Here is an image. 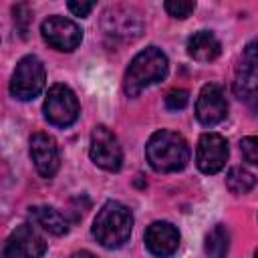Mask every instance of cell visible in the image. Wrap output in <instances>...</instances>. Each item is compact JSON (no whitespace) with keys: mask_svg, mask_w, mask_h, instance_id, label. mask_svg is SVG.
Instances as JSON below:
<instances>
[{"mask_svg":"<svg viewBox=\"0 0 258 258\" xmlns=\"http://www.w3.org/2000/svg\"><path fill=\"white\" fill-rule=\"evenodd\" d=\"M133 230V214L121 202L109 200L97 212L93 222V236L105 248H121Z\"/></svg>","mask_w":258,"mask_h":258,"instance_id":"3957f363","label":"cell"},{"mask_svg":"<svg viewBox=\"0 0 258 258\" xmlns=\"http://www.w3.org/2000/svg\"><path fill=\"white\" fill-rule=\"evenodd\" d=\"M69 6V10L75 14V16H87L91 10H93V2H69L67 4Z\"/></svg>","mask_w":258,"mask_h":258,"instance_id":"7402d4cb","label":"cell"},{"mask_svg":"<svg viewBox=\"0 0 258 258\" xmlns=\"http://www.w3.org/2000/svg\"><path fill=\"white\" fill-rule=\"evenodd\" d=\"M189 101V93L185 89H171L165 97V107L169 111H181Z\"/></svg>","mask_w":258,"mask_h":258,"instance_id":"d6986e66","label":"cell"},{"mask_svg":"<svg viewBox=\"0 0 258 258\" xmlns=\"http://www.w3.org/2000/svg\"><path fill=\"white\" fill-rule=\"evenodd\" d=\"M145 246L153 256L167 258L179 246V232L169 222H153L145 230Z\"/></svg>","mask_w":258,"mask_h":258,"instance_id":"4fadbf2b","label":"cell"},{"mask_svg":"<svg viewBox=\"0 0 258 258\" xmlns=\"http://www.w3.org/2000/svg\"><path fill=\"white\" fill-rule=\"evenodd\" d=\"M254 185H256V177L246 167H232L226 175V187L236 196L248 194Z\"/></svg>","mask_w":258,"mask_h":258,"instance_id":"e0dca14e","label":"cell"},{"mask_svg":"<svg viewBox=\"0 0 258 258\" xmlns=\"http://www.w3.org/2000/svg\"><path fill=\"white\" fill-rule=\"evenodd\" d=\"M89 155L95 165L105 171H119L123 163V151L115 133H111L105 125H97L91 133Z\"/></svg>","mask_w":258,"mask_h":258,"instance_id":"8992f818","label":"cell"},{"mask_svg":"<svg viewBox=\"0 0 258 258\" xmlns=\"http://www.w3.org/2000/svg\"><path fill=\"white\" fill-rule=\"evenodd\" d=\"M187 54L198 62H212L220 56L222 44L210 30H198L187 38Z\"/></svg>","mask_w":258,"mask_h":258,"instance_id":"5bb4252c","label":"cell"},{"mask_svg":"<svg viewBox=\"0 0 258 258\" xmlns=\"http://www.w3.org/2000/svg\"><path fill=\"white\" fill-rule=\"evenodd\" d=\"M141 18L135 10L125 6H113L103 14V30L111 38H119L123 42L135 40L141 34Z\"/></svg>","mask_w":258,"mask_h":258,"instance_id":"9c48e42d","label":"cell"},{"mask_svg":"<svg viewBox=\"0 0 258 258\" xmlns=\"http://www.w3.org/2000/svg\"><path fill=\"white\" fill-rule=\"evenodd\" d=\"M228 113V101L224 89L216 83H208L202 87L196 101V117L202 125H216Z\"/></svg>","mask_w":258,"mask_h":258,"instance_id":"8fae6325","label":"cell"},{"mask_svg":"<svg viewBox=\"0 0 258 258\" xmlns=\"http://www.w3.org/2000/svg\"><path fill=\"white\" fill-rule=\"evenodd\" d=\"M46 252L44 238L30 226L20 224L4 244V258H42Z\"/></svg>","mask_w":258,"mask_h":258,"instance_id":"ba28073f","label":"cell"},{"mask_svg":"<svg viewBox=\"0 0 258 258\" xmlns=\"http://www.w3.org/2000/svg\"><path fill=\"white\" fill-rule=\"evenodd\" d=\"M254 258H258V250H256V254H254Z\"/></svg>","mask_w":258,"mask_h":258,"instance_id":"cb8c5ba5","label":"cell"},{"mask_svg":"<svg viewBox=\"0 0 258 258\" xmlns=\"http://www.w3.org/2000/svg\"><path fill=\"white\" fill-rule=\"evenodd\" d=\"M28 218L32 220V224L40 226L52 236H62L69 232V222L64 220V216L50 206H30Z\"/></svg>","mask_w":258,"mask_h":258,"instance_id":"9a60e30c","label":"cell"},{"mask_svg":"<svg viewBox=\"0 0 258 258\" xmlns=\"http://www.w3.org/2000/svg\"><path fill=\"white\" fill-rule=\"evenodd\" d=\"M71 258H97L93 252H89V250H79V252H75Z\"/></svg>","mask_w":258,"mask_h":258,"instance_id":"603a6c76","label":"cell"},{"mask_svg":"<svg viewBox=\"0 0 258 258\" xmlns=\"http://www.w3.org/2000/svg\"><path fill=\"white\" fill-rule=\"evenodd\" d=\"M196 4L189 2V0H167L165 2V10L173 16V18H187L191 12H194Z\"/></svg>","mask_w":258,"mask_h":258,"instance_id":"ac0fdd59","label":"cell"},{"mask_svg":"<svg viewBox=\"0 0 258 258\" xmlns=\"http://www.w3.org/2000/svg\"><path fill=\"white\" fill-rule=\"evenodd\" d=\"M145 157L155 171L173 173L187 165L189 145L179 133L169 129H159L149 137L145 145Z\"/></svg>","mask_w":258,"mask_h":258,"instance_id":"6da1fadb","label":"cell"},{"mask_svg":"<svg viewBox=\"0 0 258 258\" xmlns=\"http://www.w3.org/2000/svg\"><path fill=\"white\" fill-rule=\"evenodd\" d=\"M244 69H248V71L258 69V36L254 40H250L244 48Z\"/></svg>","mask_w":258,"mask_h":258,"instance_id":"44dd1931","label":"cell"},{"mask_svg":"<svg viewBox=\"0 0 258 258\" xmlns=\"http://www.w3.org/2000/svg\"><path fill=\"white\" fill-rule=\"evenodd\" d=\"M240 151L248 163L258 165V137H244L240 141Z\"/></svg>","mask_w":258,"mask_h":258,"instance_id":"ffe728a7","label":"cell"},{"mask_svg":"<svg viewBox=\"0 0 258 258\" xmlns=\"http://www.w3.org/2000/svg\"><path fill=\"white\" fill-rule=\"evenodd\" d=\"M206 256L208 258H226L228 250H230V234L228 228L224 224H216L208 236H206Z\"/></svg>","mask_w":258,"mask_h":258,"instance_id":"2e32d148","label":"cell"},{"mask_svg":"<svg viewBox=\"0 0 258 258\" xmlns=\"http://www.w3.org/2000/svg\"><path fill=\"white\" fill-rule=\"evenodd\" d=\"M228 141L220 133H204L198 141L196 163L202 173H218L228 161Z\"/></svg>","mask_w":258,"mask_h":258,"instance_id":"30bf717a","label":"cell"},{"mask_svg":"<svg viewBox=\"0 0 258 258\" xmlns=\"http://www.w3.org/2000/svg\"><path fill=\"white\" fill-rule=\"evenodd\" d=\"M30 159L40 177H52L60 165V151L48 133H34L30 137Z\"/></svg>","mask_w":258,"mask_h":258,"instance_id":"7c38bea8","label":"cell"},{"mask_svg":"<svg viewBox=\"0 0 258 258\" xmlns=\"http://www.w3.org/2000/svg\"><path fill=\"white\" fill-rule=\"evenodd\" d=\"M44 119L54 127H69L79 117V101L77 95L67 85H52L42 105Z\"/></svg>","mask_w":258,"mask_h":258,"instance_id":"5b68a950","label":"cell"},{"mask_svg":"<svg viewBox=\"0 0 258 258\" xmlns=\"http://www.w3.org/2000/svg\"><path fill=\"white\" fill-rule=\"evenodd\" d=\"M40 34L48 46H52L54 50H62V52L75 50L83 40L81 26L75 20L58 16V14L48 16L40 24Z\"/></svg>","mask_w":258,"mask_h":258,"instance_id":"52a82bcc","label":"cell"},{"mask_svg":"<svg viewBox=\"0 0 258 258\" xmlns=\"http://www.w3.org/2000/svg\"><path fill=\"white\" fill-rule=\"evenodd\" d=\"M169 69L167 56L157 46H147L145 50L137 52L129 62L125 77H123V91L127 97H137L143 89L159 83L165 79Z\"/></svg>","mask_w":258,"mask_h":258,"instance_id":"7a4b0ae2","label":"cell"},{"mask_svg":"<svg viewBox=\"0 0 258 258\" xmlns=\"http://www.w3.org/2000/svg\"><path fill=\"white\" fill-rule=\"evenodd\" d=\"M46 83V71L38 56L28 54L18 60L12 79H10V93L18 101H30L40 95Z\"/></svg>","mask_w":258,"mask_h":258,"instance_id":"277c9868","label":"cell"}]
</instances>
